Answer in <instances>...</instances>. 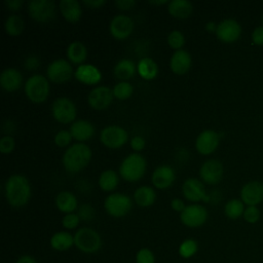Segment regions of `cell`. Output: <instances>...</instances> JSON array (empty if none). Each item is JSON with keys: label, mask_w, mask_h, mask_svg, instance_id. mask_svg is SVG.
Here are the masks:
<instances>
[{"label": "cell", "mask_w": 263, "mask_h": 263, "mask_svg": "<svg viewBox=\"0 0 263 263\" xmlns=\"http://www.w3.org/2000/svg\"><path fill=\"white\" fill-rule=\"evenodd\" d=\"M147 161L140 153H130L123 158L119 165L120 177L127 182L139 181L146 173Z\"/></svg>", "instance_id": "obj_4"}, {"label": "cell", "mask_w": 263, "mask_h": 263, "mask_svg": "<svg viewBox=\"0 0 263 263\" xmlns=\"http://www.w3.org/2000/svg\"><path fill=\"white\" fill-rule=\"evenodd\" d=\"M106 3L105 0H83V4L90 8H100Z\"/></svg>", "instance_id": "obj_50"}, {"label": "cell", "mask_w": 263, "mask_h": 263, "mask_svg": "<svg viewBox=\"0 0 263 263\" xmlns=\"http://www.w3.org/2000/svg\"><path fill=\"white\" fill-rule=\"evenodd\" d=\"M14 147H15V141L11 136L6 135L0 139V152L1 153L8 154L13 151Z\"/></svg>", "instance_id": "obj_43"}, {"label": "cell", "mask_w": 263, "mask_h": 263, "mask_svg": "<svg viewBox=\"0 0 263 263\" xmlns=\"http://www.w3.org/2000/svg\"><path fill=\"white\" fill-rule=\"evenodd\" d=\"M241 34L240 25L232 18H226L217 25L216 35L219 40L225 43L236 41Z\"/></svg>", "instance_id": "obj_17"}, {"label": "cell", "mask_w": 263, "mask_h": 263, "mask_svg": "<svg viewBox=\"0 0 263 263\" xmlns=\"http://www.w3.org/2000/svg\"><path fill=\"white\" fill-rule=\"evenodd\" d=\"M74 246L83 254H96L103 246L102 236L91 227H81L74 233Z\"/></svg>", "instance_id": "obj_3"}, {"label": "cell", "mask_w": 263, "mask_h": 263, "mask_svg": "<svg viewBox=\"0 0 263 263\" xmlns=\"http://www.w3.org/2000/svg\"><path fill=\"white\" fill-rule=\"evenodd\" d=\"M39 63H40L39 58L34 55V54H31V55L26 58V60H25V67L28 70H33V69H36L39 66Z\"/></svg>", "instance_id": "obj_45"}, {"label": "cell", "mask_w": 263, "mask_h": 263, "mask_svg": "<svg viewBox=\"0 0 263 263\" xmlns=\"http://www.w3.org/2000/svg\"><path fill=\"white\" fill-rule=\"evenodd\" d=\"M182 193L184 197L192 202L210 201L211 197L206 194L204 185L196 178H188L182 184Z\"/></svg>", "instance_id": "obj_12"}, {"label": "cell", "mask_w": 263, "mask_h": 263, "mask_svg": "<svg viewBox=\"0 0 263 263\" xmlns=\"http://www.w3.org/2000/svg\"><path fill=\"white\" fill-rule=\"evenodd\" d=\"M25 29V22L22 16L11 14L6 17L4 22V30L9 36H18Z\"/></svg>", "instance_id": "obj_33"}, {"label": "cell", "mask_w": 263, "mask_h": 263, "mask_svg": "<svg viewBox=\"0 0 263 263\" xmlns=\"http://www.w3.org/2000/svg\"><path fill=\"white\" fill-rule=\"evenodd\" d=\"M137 72L146 80L154 79L158 73V66L151 58H142L137 64Z\"/></svg>", "instance_id": "obj_31"}, {"label": "cell", "mask_w": 263, "mask_h": 263, "mask_svg": "<svg viewBox=\"0 0 263 263\" xmlns=\"http://www.w3.org/2000/svg\"><path fill=\"white\" fill-rule=\"evenodd\" d=\"M49 245L57 252H66L74 246V234L66 230L57 231L51 235Z\"/></svg>", "instance_id": "obj_24"}, {"label": "cell", "mask_w": 263, "mask_h": 263, "mask_svg": "<svg viewBox=\"0 0 263 263\" xmlns=\"http://www.w3.org/2000/svg\"><path fill=\"white\" fill-rule=\"evenodd\" d=\"M198 251V242L194 238H186L184 239L179 248L178 253L183 259L192 258Z\"/></svg>", "instance_id": "obj_35"}, {"label": "cell", "mask_w": 263, "mask_h": 263, "mask_svg": "<svg viewBox=\"0 0 263 263\" xmlns=\"http://www.w3.org/2000/svg\"><path fill=\"white\" fill-rule=\"evenodd\" d=\"M32 190L29 180L20 174L9 176L4 184V196L7 203L15 209L25 206L31 198Z\"/></svg>", "instance_id": "obj_1"}, {"label": "cell", "mask_w": 263, "mask_h": 263, "mask_svg": "<svg viewBox=\"0 0 263 263\" xmlns=\"http://www.w3.org/2000/svg\"><path fill=\"white\" fill-rule=\"evenodd\" d=\"M220 134L213 129H204L199 133L195 140V148L202 155L213 153L219 146Z\"/></svg>", "instance_id": "obj_15"}, {"label": "cell", "mask_w": 263, "mask_h": 263, "mask_svg": "<svg viewBox=\"0 0 263 263\" xmlns=\"http://www.w3.org/2000/svg\"><path fill=\"white\" fill-rule=\"evenodd\" d=\"M133 30L134 21L126 14H117L113 16L109 24V31L111 35L118 40L127 38L133 33Z\"/></svg>", "instance_id": "obj_14"}, {"label": "cell", "mask_w": 263, "mask_h": 263, "mask_svg": "<svg viewBox=\"0 0 263 263\" xmlns=\"http://www.w3.org/2000/svg\"><path fill=\"white\" fill-rule=\"evenodd\" d=\"M81 222L77 213H70L64 215L62 218V226L67 230H74L78 227L79 223Z\"/></svg>", "instance_id": "obj_40"}, {"label": "cell", "mask_w": 263, "mask_h": 263, "mask_svg": "<svg viewBox=\"0 0 263 263\" xmlns=\"http://www.w3.org/2000/svg\"><path fill=\"white\" fill-rule=\"evenodd\" d=\"M24 4V2L22 0H6L5 1V5L6 7L11 10V11H16L18 10L22 5Z\"/></svg>", "instance_id": "obj_49"}, {"label": "cell", "mask_w": 263, "mask_h": 263, "mask_svg": "<svg viewBox=\"0 0 263 263\" xmlns=\"http://www.w3.org/2000/svg\"><path fill=\"white\" fill-rule=\"evenodd\" d=\"M49 81L41 74L30 76L25 82V93L33 103H42L49 96Z\"/></svg>", "instance_id": "obj_5"}, {"label": "cell", "mask_w": 263, "mask_h": 263, "mask_svg": "<svg viewBox=\"0 0 263 263\" xmlns=\"http://www.w3.org/2000/svg\"><path fill=\"white\" fill-rule=\"evenodd\" d=\"M192 64L190 53L184 49L175 50L170 59V69L177 75H184L189 71Z\"/></svg>", "instance_id": "obj_21"}, {"label": "cell", "mask_w": 263, "mask_h": 263, "mask_svg": "<svg viewBox=\"0 0 263 263\" xmlns=\"http://www.w3.org/2000/svg\"><path fill=\"white\" fill-rule=\"evenodd\" d=\"M98 183L103 191H113L119 183L118 174L114 170H105L100 174Z\"/></svg>", "instance_id": "obj_32"}, {"label": "cell", "mask_w": 263, "mask_h": 263, "mask_svg": "<svg viewBox=\"0 0 263 263\" xmlns=\"http://www.w3.org/2000/svg\"><path fill=\"white\" fill-rule=\"evenodd\" d=\"M128 140L126 129L119 125H107L100 132V141L110 149H118Z\"/></svg>", "instance_id": "obj_9"}, {"label": "cell", "mask_w": 263, "mask_h": 263, "mask_svg": "<svg viewBox=\"0 0 263 263\" xmlns=\"http://www.w3.org/2000/svg\"><path fill=\"white\" fill-rule=\"evenodd\" d=\"M242 217L246 222L250 224H255L260 219V211L256 205H249L247 209H245Z\"/></svg>", "instance_id": "obj_42"}, {"label": "cell", "mask_w": 263, "mask_h": 263, "mask_svg": "<svg viewBox=\"0 0 263 263\" xmlns=\"http://www.w3.org/2000/svg\"><path fill=\"white\" fill-rule=\"evenodd\" d=\"M205 30L210 33L212 32H215L216 33V30H217V25L214 23V22H208L205 24Z\"/></svg>", "instance_id": "obj_52"}, {"label": "cell", "mask_w": 263, "mask_h": 263, "mask_svg": "<svg viewBox=\"0 0 263 263\" xmlns=\"http://www.w3.org/2000/svg\"><path fill=\"white\" fill-rule=\"evenodd\" d=\"M252 40L257 45H263V26L254 30L252 34Z\"/></svg>", "instance_id": "obj_46"}, {"label": "cell", "mask_w": 263, "mask_h": 263, "mask_svg": "<svg viewBox=\"0 0 263 263\" xmlns=\"http://www.w3.org/2000/svg\"><path fill=\"white\" fill-rule=\"evenodd\" d=\"M113 98L112 88L106 85H99L88 92L87 103L95 110H104L110 106Z\"/></svg>", "instance_id": "obj_13"}, {"label": "cell", "mask_w": 263, "mask_h": 263, "mask_svg": "<svg viewBox=\"0 0 263 263\" xmlns=\"http://www.w3.org/2000/svg\"><path fill=\"white\" fill-rule=\"evenodd\" d=\"M71 63L65 59H57L52 61L46 68V77L54 83H65L71 79L74 74Z\"/></svg>", "instance_id": "obj_8"}, {"label": "cell", "mask_w": 263, "mask_h": 263, "mask_svg": "<svg viewBox=\"0 0 263 263\" xmlns=\"http://www.w3.org/2000/svg\"><path fill=\"white\" fill-rule=\"evenodd\" d=\"M91 149L84 143H75L69 146L63 154L62 163L64 168L72 174L85 168L91 160Z\"/></svg>", "instance_id": "obj_2"}, {"label": "cell", "mask_w": 263, "mask_h": 263, "mask_svg": "<svg viewBox=\"0 0 263 263\" xmlns=\"http://www.w3.org/2000/svg\"><path fill=\"white\" fill-rule=\"evenodd\" d=\"M54 203L58 210L65 215L74 213V211L78 209V200L74 193L70 191L59 192L54 198Z\"/></svg>", "instance_id": "obj_25"}, {"label": "cell", "mask_w": 263, "mask_h": 263, "mask_svg": "<svg viewBox=\"0 0 263 263\" xmlns=\"http://www.w3.org/2000/svg\"><path fill=\"white\" fill-rule=\"evenodd\" d=\"M74 76L78 81L86 85L97 84L102 79L101 71L92 64H81L77 66Z\"/></svg>", "instance_id": "obj_20"}, {"label": "cell", "mask_w": 263, "mask_h": 263, "mask_svg": "<svg viewBox=\"0 0 263 263\" xmlns=\"http://www.w3.org/2000/svg\"><path fill=\"white\" fill-rule=\"evenodd\" d=\"M55 3L52 0H31L28 3L29 15L40 23L51 21L55 15Z\"/></svg>", "instance_id": "obj_10"}, {"label": "cell", "mask_w": 263, "mask_h": 263, "mask_svg": "<svg viewBox=\"0 0 263 263\" xmlns=\"http://www.w3.org/2000/svg\"><path fill=\"white\" fill-rule=\"evenodd\" d=\"M240 197L243 203L249 205H256L263 201V183L259 181H252L247 183L240 191Z\"/></svg>", "instance_id": "obj_19"}, {"label": "cell", "mask_w": 263, "mask_h": 263, "mask_svg": "<svg viewBox=\"0 0 263 263\" xmlns=\"http://www.w3.org/2000/svg\"><path fill=\"white\" fill-rule=\"evenodd\" d=\"M223 172V165L219 160L208 159L201 164L199 168V176L204 183L215 185L222 180Z\"/></svg>", "instance_id": "obj_16"}, {"label": "cell", "mask_w": 263, "mask_h": 263, "mask_svg": "<svg viewBox=\"0 0 263 263\" xmlns=\"http://www.w3.org/2000/svg\"><path fill=\"white\" fill-rule=\"evenodd\" d=\"M171 208L179 213H182L183 210L186 208L184 201L181 198H173L171 200Z\"/></svg>", "instance_id": "obj_48"}, {"label": "cell", "mask_w": 263, "mask_h": 263, "mask_svg": "<svg viewBox=\"0 0 263 263\" xmlns=\"http://www.w3.org/2000/svg\"><path fill=\"white\" fill-rule=\"evenodd\" d=\"M168 13L179 20L187 18L193 11V5L188 0H172L167 3Z\"/></svg>", "instance_id": "obj_27"}, {"label": "cell", "mask_w": 263, "mask_h": 263, "mask_svg": "<svg viewBox=\"0 0 263 263\" xmlns=\"http://www.w3.org/2000/svg\"><path fill=\"white\" fill-rule=\"evenodd\" d=\"M74 140L83 143L93 137L96 128L93 124L87 119H78L72 122L69 128Z\"/></svg>", "instance_id": "obj_22"}, {"label": "cell", "mask_w": 263, "mask_h": 263, "mask_svg": "<svg viewBox=\"0 0 263 263\" xmlns=\"http://www.w3.org/2000/svg\"><path fill=\"white\" fill-rule=\"evenodd\" d=\"M115 5L121 10H129L136 5L135 0H117L115 1Z\"/></svg>", "instance_id": "obj_47"}, {"label": "cell", "mask_w": 263, "mask_h": 263, "mask_svg": "<svg viewBox=\"0 0 263 263\" xmlns=\"http://www.w3.org/2000/svg\"><path fill=\"white\" fill-rule=\"evenodd\" d=\"M176 179V175H175V171L172 166L167 165V164H162L157 166L151 176V181L153 186L156 189H166L168 188Z\"/></svg>", "instance_id": "obj_18"}, {"label": "cell", "mask_w": 263, "mask_h": 263, "mask_svg": "<svg viewBox=\"0 0 263 263\" xmlns=\"http://www.w3.org/2000/svg\"><path fill=\"white\" fill-rule=\"evenodd\" d=\"M51 113L58 122L67 124L75 121L77 110L71 99L67 97H60L52 102Z\"/></svg>", "instance_id": "obj_7"}, {"label": "cell", "mask_w": 263, "mask_h": 263, "mask_svg": "<svg viewBox=\"0 0 263 263\" xmlns=\"http://www.w3.org/2000/svg\"><path fill=\"white\" fill-rule=\"evenodd\" d=\"M167 43L170 47L175 50L182 49L183 45L185 44V36L179 30H173L167 35Z\"/></svg>", "instance_id": "obj_37"}, {"label": "cell", "mask_w": 263, "mask_h": 263, "mask_svg": "<svg viewBox=\"0 0 263 263\" xmlns=\"http://www.w3.org/2000/svg\"><path fill=\"white\" fill-rule=\"evenodd\" d=\"M112 91L117 100H127L134 92V86L127 81H120L113 86Z\"/></svg>", "instance_id": "obj_36"}, {"label": "cell", "mask_w": 263, "mask_h": 263, "mask_svg": "<svg viewBox=\"0 0 263 263\" xmlns=\"http://www.w3.org/2000/svg\"><path fill=\"white\" fill-rule=\"evenodd\" d=\"M23 83L22 73L14 68H6L0 74V85L8 92L17 90Z\"/></svg>", "instance_id": "obj_23"}, {"label": "cell", "mask_w": 263, "mask_h": 263, "mask_svg": "<svg viewBox=\"0 0 263 263\" xmlns=\"http://www.w3.org/2000/svg\"><path fill=\"white\" fill-rule=\"evenodd\" d=\"M59 9L64 18L71 23L79 21L82 14L81 5L77 0H61Z\"/></svg>", "instance_id": "obj_26"}, {"label": "cell", "mask_w": 263, "mask_h": 263, "mask_svg": "<svg viewBox=\"0 0 263 263\" xmlns=\"http://www.w3.org/2000/svg\"><path fill=\"white\" fill-rule=\"evenodd\" d=\"M15 263H38V262H37V260H36L33 256H31V255H22V256H20V257L16 259Z\"/></svg>", "instance_id": "obj_51"}, {"label": "cell", "mask_w": 263, "mask_h": 263, "mask_svg": "<svg viewBox=\"0 0 263 263\" xmlns=\"http://www.w3.org/2000/svg\"><path fill=\"white\" fill-rule=\"evenodd\" d=\"M72 139H73V137H72L70 130L61 129V130H59V132L54 135L53 142H54V144H55L58 147L64 148V147H67V146L71 143Z\"/></svg>", "instance_id": "obj_41"}, {"label": "cell", "mask_w": 263, "mask_h": 263, "mask_svg": "<svg viewBox=\"0 0 263 263\" xmlns=\"http://www.w3.org/2000/svg\"><path fill=\"white\" fill-rule=\"evenodd\" d=\"M67 58L73 64L81 65L87 57V48L81 41H72L67 47Z\"/></svg>", "instance_id": "obj_30"}, {"label": "cell", "mask_w": 263, "mask_h": 263, "mask_svg": "<svg viewBox=\"0 0 263 263\" xmlns=\"http://www.w3.org/2000/svg\"><path fill=\"white\" fill-rule=\"evenodd\" d=\"M135 261L136 263H155L156 258L149 248H141L136 253Z\"/></svg>", "instance_id": "obj_38"}, {"label": "cell", "mask_w": 263, "mask_h": 263, "mask_svg": "<svg viewBox=\"0 0 263 263\" xmlns=\"http://www.w3.org/2000/svg\"><path fill=\"white\" fill-rule=\"evenodd\" d=\"M137 72V65L129 59L119 60L113 68V74L116 78L125 81L134 77Z\"/></svg>", "instance_id": "obj_29"}, {"label": "cell", "mask_w": 263, "mask_h": 263, "mask_svg": "<svg viewBox=\"0 0 263 263\" xmlns=\"http://www.w3.org/2000/svg\"><path fill=\"white\" fill-rule=\"evenodd\" d=\"M168 2L170 1H166V0H151V1H149L150 4H154V5H162V4H166Z\"/></svg>", "instance_id": "obj_53"}, {"label": "cell", "mask_w": 263, "mask_h": 263, "mask_svg": "<svg viewBox=\"0 0 263 263\" xmlns=\"http://www.w3.org/2000/svg\"><path fill=\"white\" fill-rule=\"evenodd\" d=\"M208 210L198 203L186 205L182 213H180L181 222L189 228H198L202 226L208 220Z\"/></svg>", "instance_id": "obj_11"}, {"label": "cell", "mask_w": 263, "mask_h": 263, "mask_svg": "<svg viewBox=\"0 0 263 263\" xmlns=\"http://www.w3.org/2000/svg\"><path fill=\"white\" fill-rule=\"evenodd\" d=\"M77 215L79 216V218L82 222H89L95 218L96 212H95V209L91 204L83 203V204L78 206Z\"/></svg>", "instance_id": "obj_39"}, {"label": "cell", "mask_w": 263, "mask_h": 263, "mask_svg": "<svg viewBox=\"0 0 263 263\" xmlns=\"http://www.w3.org/2000/svg\"><path fill=\"white\" fill-rule=\"evenodd\" d=\"M243 212H245L243 202L239 199H230L229 201L226 202L224 208V213L226 217L231 220L238 219L243 215Z\"/></svg>", "instance_id": "obj_34"}, {"label": "cell", "mask_w": 263, "mask_h": 263, "mask_svg": "<svg viewBox=\"0 0 263 263\" xmlns=\"http://www.w3.org/2000/svg\"><path fill=\"white\" fill-rule=\"evenodd\" d=\"M146 141L142 136H134L130 140V147L133 150L139 152L145 148Z\"/></svg>", "instance_id": "obj_44"}, {"label": "cell", "mask_w": 263, "mask_h": 263, "mask_svg": "<svg viewBox=\"0 0 263 263\" xmlns=\"http://www.w3.org/2000/svg\"><path fill=\"white\" fill-rule=\"evenodd\" d=\"M134 200L141 208H148L156 200V192L151 186L143 185L134 192Z\"/></svg>", "instance_id": "obj_28"}, {"label": "cell", "mask_w": 263, "mask_h": 263, "mask_svg": "<svg viewBox=\"0 0 263 263\" xmlns=\"http://www.w3.org/2000/svg\"><path fill=\"white\" fill-rule=\"evenodd\" d=\"M132 198L122 192L109 194L104 200V208L108 215L113 218L125 217L132 210Z\"/></svg>", "instance_id": "obj_6"}]
</instances>
